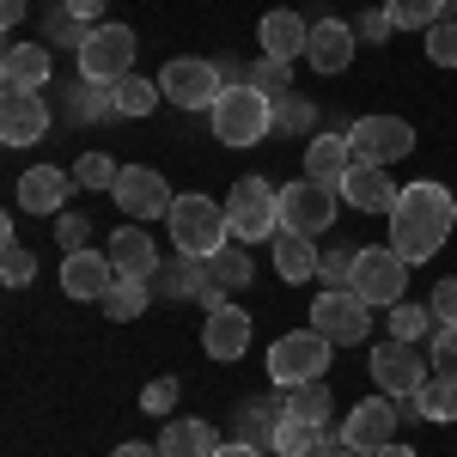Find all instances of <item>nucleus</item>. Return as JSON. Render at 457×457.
Here are the masks:
<instances>
[{
  "label": "nucleus",
  "instance_id": "obj_1",
  "mask_svg": "<svg viewBox=\"0 0 457 457\" xmlns=\"http://www.w3.org/2000/svg\"><path fill=\"white\" fill-rule=\"evenodd\" d=\"M452 232H457V195L452 189L433 183V177L403 183V195H396V208H390V250H396L403 262H427V256L445 250Z\"/></svg>",
  "mask_w": 457,
  "mask_h": 457
},
{
  "label": "nucleus",
  "instance_id": "obj_2",
  "mask_svg": "<svg viewBox=\"0 0 457 457\" xmlns=\"http://www.w3.org/2000/svg\"><path fill=\"white\" fill-rule=\"evenodd\" d=\"M165 226H171V245L183 250V256H195V262H208L213 250L232 245L226 202H213V195H177L171 213H165Z\"/></svg>",
  "mask_w": 457,
  "mask_h": 457
},
{
  "label": "nucleus",
  "instance_id": "obj_3",
  "mask_svg": "<svg viewBox=\"0 0 457 457\" xmlns=\"http://www.w3.org/2000/svg\"><path fill=\"white\" fill-rule=\"evenodd\" d=\"M208 122H213V141L256 146V141H269V129H275V98L256 92V86H226L220 104L208 110Z\"/></svg>",
  "mask_w": 457,
  "mask_h": 457
},
{
  "label": "nucleus",
  "instance_id": "obj_4",
  "mask_svg": "<svg viewBox=\"0 0 457 457\" xmlns=\"http://www.w3.org/2000/svg\"><path fill=\"white\" fill-rule=\"evenodd\" d=\"M226 220H232V238L238 245L281 238V189L269 177H238L232 195H226Z\"/></svg>",
  "mask_w": 457,
  "mask_h": 457
},
{
  "label": "nucleus",
  "instance_id": "obj_5",
  "mask_svg": "<svg viewBox=\"0 0 457 457\" xmlns=\"http://www.w3.org/2000/svg\"><path fill=\"white\" fill-rule=\"evenodd\" d=\"M329 353H336V342H329L323 329H293V336H281V342L269 348V378H275L281 390L329 378Z\"/></svg>",
  "mask_w": 457,
  "mask_h": 457
},
{
  "label": "nucleus",
  "instance_id": "obj_6",
  "mask_svg": "<svg viewBox=\"0 0 457 457\" xmlns=\"http://www.w3.org/2000/svg\"><path fill=\"white\" fill-rule=\"evenodd\" d=\"M135 49H141L135 25H116V19L92 25L86 49H79V79H98V86H116V79H129V73H135Z\"/></svg>",
  "mask_w": 457,
  "mask_h": 457
},
{
  "label": "nucleus",
  "instance_id": "obj_7",
  "mask_svg": "<svg viewBox=\"0 0 457 457\" xmlns=\"http://www.w3.org/2000/svg\"><path fill=\"white\" fill-rule=\"evenodd\" d=\"M348 293H360L372 312H378V305L390 312V305H403V293H409V262L390 245L360 250V256H353V275H348Z\"/></svg>",
  "mask_w": 457,
  "mask_h": 457
},
{
  "label": "nucleus",
  "instance_id": "obj_8",
  "mask_svg": "<svg viewBox=\"0 0 457 457\" xmlns=\"http://www.w3.org/2000/svg\"><path fill=\"white\" fill-rule=\"evenodd\" d=\"M336 208H342V189L336 183H317V177H299V183H281V232H336Z\"/></svg>",
  "mask_w": 457,
  "mask_h": 457
},
{
  "label": "nucleus",
  "instance_id": "obj_9",
  "mask_svg": "<svg viewBox=\"0 0 457 457\" xmlns=\"http://www.w3.org/2000/svg\"><path fill=\"white\" fill-rule=\"evenodd\" d=\"M159 92H165V104H177V110H213L220 92H226V73H220V62L177 55V62L159 68Z\"/></svg>",
  "mask_w": 457,
  "mask_h": 457
},
{
  "label": "nucleus",
  "instance_id": "obj_10",
  "mask_svg": "<svg viewBox=\"0 0 457 457\" xmlns=\"http://www.w3.org/2000/svg\"><path fill=\"white\" fill-rule=\"evenodd\" d=\"M312 329H323L336 348H360L366 329H372V305L360 293H348V287H323L312 299Z\"/></svg>",
  "mask_w": 457,
  "mask_h": 457
},
{
  "label": "nucleus",
  "instance_id": "obj_11",
  "mask_svg": "<svg viewBox=\"0 0 457 457\" xmlns=\"http://www.w3.org/2000/svg\"><path fill=\"white\" fill-rule=\"evenodd\" d=\"M348 146L360 165H396V159H409L415 153V129L403 122V116H360L348 129Z\"/></svg>",
  "mask_w": 457,
  "mask_h": 457
},
{
  "label": "nucleus",
  "instance_id": "obj_12",
  "mask_svg": "<svg viewBox=\"0 0 457 457\" xmlns=\"http://www.w3.org/2000/svg\"><path fill=\"white\" fill-rule=\"evenodd\" d=\"M110 202L122 208V220H135V226H146V220H165L171 213V183L153 171V165H122V177H116V189H110Z\"/></svg>",
  "mask_w": 457,
  "mask_h": 457
},
{
  "label": "nucleus",
  "instance_id": "obj_13",
  "mask_svg": "<svg viewBox=\"0 0 457 457\" xmlns=\"http://www.w3.org/2000/svg\"><path fill=\"white\" fill-rule=\"evenodd\" d=\"M372 378H378V396H390V403H403V396H415V390L427 385V360L415 353V342H378L372 348Z\"/></svg>",
  "mask_w": 457,
  "mask_h": 457
},
{
  "label": "nucleus",
  "instance_id": "obj_14",
  "mask_svg": "<svg viewBox=\"0 0 457 457\" xmlns=\"http://www.w3.org/2000/svg\"><path fill=\"white\" fill-rule=\"evenodd\" d=\"M396 421H403V415H396V403H390V396H366L348 421H342V433H336V439H342L348 452L372 457V452H385L390 439H396Z\"/></svg>",
  "mask_w": 457,
  "mask_h": 457
},
{
  "label": "nucleus",
  "instance_id": "obj_15",
  "mask_svg": "<svg viewBox=\"0 0 457 457\" xmlns=\"http://www.w3.org/2000/svg\"><path fill=\"white\" fill-rule=\"evenodd\" d=\"M49 135V98L43 92H0V141L31 146Z\"/></svg>",
  "mask_w": 457,
  "mask_h": 457
},
{
  "label": "nucleus",
  "instance_id": "obj_16",
  "mask_svg": "<svg viewBox=\"0 0 457 457\" xmlns=\"http://www.w3.org/2000/svg\"><path fill=\"white\" fill-rule=\"evenodd\" d=\"M110 287H116V262H110V250H73L62 256V293L68 299H104Z\"/></svg>",
  "mask_w": 457,
  "mask_h": 457
},
{
  "label": "nucleus",
  "instance_id": "obj_17",
  "mask_svg": "<svg viewBox=\"0 0 457 457\" xmlns=\"http://www.w3.org/2000/svg\"><path fill=\"white\" fill-rule=\"evenodd\" d=\"M49 73H55V49L49 43H6V55H0L6 92H43Z\"/></svg>",
  "mask_w": 457,
  "mask_h": 457
},
{
  "label": "nucleus",
  "instance_id": "obj_18",
  "mask_svg": "<svg viewBox=\"0 0 457 457\" xmlns=\"http://www.w3.org/2000/svg\"><path fill=\"white\" fill-rule=\"evenodd\" d=\"M353 43H360V31H353L348 19H336V12H329V19H317V25H312L305 62H312V68L329 79V73H342V68L353 62Z\"/></svg>",
  "mask_w": 457,
  "mask_h": 457
},
{
  "label": "nucleus",
  "instance_id": "obj_19",
  "mask_svg": "<svg viewBox=\"0 0 457 457\" xmlns=\"http://www.w3.org/2000/svg\"><path fill=\"white\" fill-rule=\"evenodd\" d=\"M73 189H79L73 171H62V165H31V171L19 177V208L25 213H68Z\"/></svg>",
  "mask_w": 457,
  "mask_h": 457
},
{
  "label": "nucleus",
  "instance_id": "obj_20",
  "mask_svg": "<svg viewBox=\"0 0 457 457\" xmlns=\"http://www.w3.org/2000/svg\"><path fill=\"white\" fill-rule=\"evenodd\" d=\"M256 37H262V55L269 62H299L305 55V43H312V19H299L293 6H281V12H262V25H256Z\"/></svg>",
  "mask_w": 457,
  "mask_h": 457
},
{
  "label": "nucleus",
  "instance_id": "obj_21",
  "mask_svg": "<svg viewBox=\"0 0 457 457\" xmlns=\"http://www.w3.org/2000/svg\"><path fill=\"white\" fill-rule=\"evenodd\" d=\"M396 195H403V183H390L385 165H353V171L342 177V202L360 208V213H385V220H390Z\"/></svg>",
  "mask_w": 457,
  "mask_h": 457
},
{
  "label": "nucleus",
  "instance_id": "obj_22",
  "mask_svg": "<svg viewBox=\"0 0 457 457\" xmlns=\"http://www.w3.org/2000/svg\"><path fill=\"white\" fill-rule=\"evenodd\" d=\"M202 348H208V360H238V353L250 348V312H238V305H226V312H208V323H202Z\"/></svg>",
  "mask_w": 457,
  "mask_h": 457
},
{
  "label": "nucleus",
  "instance_id": "obj_23",
  "mask_svg": "<svg viewBox=\"0 0 457 457\" xmlns=\"http://www.w3.org/2000/svg\"><path fill=\"white\" fill-rule=\"evenodd\" d=\"M110 262H116V275L153 281V275H159V250H153V232H141L135 220H129L122 232H110Z\"/></svg>",
  "mask_w": 457,
  "mask_h": 457
},
{
  "label": "nucleus",
  "instance_id": "obj_24",
  "mask_svg": "<svg viewBox=\"0 0 457 457\" xmlns=\"http://www.w3.org/2000/svg\"><path fill=\"white\" fill-rule=\"evenodd\" d=\"M281 421H287V403H281V396H250L245 409H238V433H232V439H245V445H256V452H275Z\"/></svg>",
  "mask_w": 457,
  "mask_h": 457
},
{
  "label": "nucleus",
  "instance_id": "obj_25",
  "mask_svg": "<svg viewBox=\"0 0 457 457\" xmlns=\"http://www.w3.org/2000/svg\"><path fill=\"white\" fill-rule=\"evenodd\" d=\"M360 159H353L348 135H312L305 141V177H317V183H336L342 189V177L353 171Z\"/></svg>",
  "mask_w": 457,
  "mask_h": 457
},
{
  "label": "nucleus",
  "instance_id": "obj_26",
  "mask_svg": "<svg viewBox=\"0 0 457 457\" xmlns=\"http://www.w3.org/2000/svg\"><path fill=\"white\" fill-rule=\"evenodd\" d=\"M159 452L165 457H213L220 452V433L208 421H195V415L189 421H165L159 427Z\"/></svg>",
  "mask_w": 457,
  "mask_h": 457
},
{
  "label": "nucleus",
  "instance_id": "obj_27",
  "mask_svg": "<svg viewBox=\"0 0 457 457\" xmlns=\"http://www.w3.org/2000/svg\"><path fill=\"white\" fill-rule=\"evenodd\" d=\"M317 262H323L317 238H305V232H281L275 238V275L281 281H317Z\"/></svg>",
  "mask_w": 457,
  "mask_h": 457
},
{
  "label": "nucleus",
  "instance_id": "obj_28",
  "mask_svg": "<svg viewBox=\"0 0 457 457\" xmlns=\"http://www.w3.org/2000/svg\"><path fill=\"white\" fill-rule=\"evenodd\" d=\"M202 281H208V262H195V256H183V250H177L171 262H159L153 293H159V299H195Z\"/></svg>",
  "mask_w": 457,
  "mask_h": 457
},
{
  "label": "nucleus",
  "instance_id": "obj_29",
  "mask_svg": "<svg viewBox=\"0 0 457 457\" xmlns=\"http://www.w3.org/2000/svg\"><path fill=\"white\" fill-rule=\"evenodd\" d=\"M208 281H220L226 293H245V287L256 281V262H250V245H238V238H232L226 250H213V256H208Z\"/></svg>",
  "mask_w": 457,
  "mask_h": 457
},
{
  "label": "nucleus",
  "instance_id": "obj_30",
  "mask_svg": "<svg viewBox=\"0 0 457 457\" xmlns=\"http://www.w3.org/2000/svg\"><path fill=\"white\" fill-rule=\"evenodd\" d=\"M98 305H104V317H110V323H135V317H141L146 305H153V281L116 275V287H110V293L98 299Z\"/></svg>",
  "mask_w": 457,
  "mask_h": 457
},
{
  "label": "nucleus",
  "instance_id": "obj_31",
  "mask_svg": "<svg viewBox=\"0 0 457 457\" xmlns=\"http://www.w3.org/2000/svg\"><path fill=\"white\" fill-rule=\"evenodd\" d=\"M323 445H329V427H317V421H305V415L287 409L281 433H275V452H281V457H317Z\"/></svg>",
  "mask_w": 457,
  "mask_h": 457
},
{
  "label": "nucleus",
  "instance_id": "obj_32",
  "mask_svg": "<svg viewBox=\"0 0 457 457\" xmlns=\"http://www.w3.org/2000/svg\"><path fill=\"white\" fill-rule=\"evenodd\" d=\"M110 98H116V116H153V110L165 104V92H159V79H141V73H129V79H116V86H110Z\"/></svg>",
  "mask_w": 457,
  "mask_h": 457
},
{
  "label": "nucleus",
  "instance_id": "obj_33",
  "mask_svg": "<svg viewBox=\"0 0 457 457\" xmlns=\"http://www.w3.org/2000/svg\"><path fill=\"white\" fill-rule=\"evenodd\" d=\"M415 415H421V421H457V378H439V372H433V378H427L421 390H415Z\"/></svg>",
  "mask_w": 457,
  "mask_h": 457
},
{
  "label": "nucleus",
  "instance_id": "obj_34",
  "mask_svg": "<svg viewBox=\"0 0 457 457\" xmlns=\"http://www.w3.org/2000/svg\"><path fill=\"white\" fill-rule=\"evenodd\" d=\"M385 12H390V25H396V31H421L427 37L439 19H445V0H390Z\"/></svg>",
  "mask_w": 457,
  "mask_h": 457
},
{
  "label": "nucleus",
  "instance_id": "obj_35",
  "mask_svg": "<svg viewBox=\"0 0 457 457\" xmlns=\"http://www.w3.org/2000/svg\"><path fill=\"white\" fill-rule=\"evenodd\" d=\"M287 409H293V415H305V421H317V427H329V415H336V396H329V385H323V378H312V385L287 390Z\"/></svg>",
  "mask_w": 457,
  "mask_h": 457
},
{
  "label": "nucleus",
  "instance_id": "obj_36",
  "mask_svg": "<svg viewBox=\"0 0 457 457\" xmlns=\"http://www.w3.org/2000/svg\"><path fill=\"white\" fill-rule=\"evenodd\" d=\"M86 37H92V25H79L68 6H55V12L43 19V43H49V49H73V55H79V49H86Z\"/></svg>",
  "mask_w": 457,
  "mask_h": 457
},
{
  "label": "nucleus",
  "instance_id": "obj_37",
  "mask_svg": "<svg viewBox=\"0 0 457 457\" xmlns=\"http://www.w3.org/2000/svg\"><path fill=\"white\" fill-rule=\"evenodd\" d=\"M116 177H122V165L110 153H79L73 159V183L79 189H116Z\"/></svg>",
  "mask_w": 457,
  "mask_h": 457
},
{
  "label": "nucleus",
  "instance_id": "obj_38",
  "mask_svg": "<svg viewBox=\"0 0 457 457\" xmlns=\"http://www.w3.org/2000/svg\"><path fill=\"white\" fill-rule=\"evenodd\" d=\"M427 329H439L427 305H409V299H403V305H390V336H396V342H421Z\"/></svg>",
  "mask_w": 457,
  "mask_h": 457
},
{
  "label": "nucleus",
  "instance_id": "obj_39",
  "mask_svg": "<svg viewBox=\"0 0 457 457\" xmlns=\"http://www.w3.org/2000/svg\"><path fill=\"white\" fill-rule=\"evenodd\" d=\"M31 275H37V256L19 245V238H0V281H6V287H25Z\"/></svg>",
  "mask_w": 457,
  "mask_h": 457
},
{
  "label": "nucleus",
  "instance_id": "obj_40",
  "mask_svg": "<svg viewBox=\"0 0 457 457\" xmlns=\"http://www.w3.org/2000/svg\"><path fill=\"white\" fill-rule=\"evenodd\" d=\"M73 116H79V122H104V116H116V98H110V86L86 79V92H73Z\"/></svg>",
  "mask_w": 457,
  "mask_h": 457
},
{
  "label": "nucleus",
  "instance_id": "obj_41",
  "mask_svg": "<svg viewBox=\"0 0 457 457\" xmlns=\"http://www.w3.org/2000/svg\"><path fill=\"white\" fill-rule=\"evenodd\" d=\"M250 86H256V92H269V98H287V86H293V68L262 55V62H250Z\"/></svg>",
  "mask_w": 457,
  "mask_h": 457
},
{
  "label": "nucleus",
  "instance_id": "obj_42",
  "mask_svg": "<svg viewBox=\"0 0 457 457\" xmlns=\"http://www.w3.org/2000/svg\"><path fill=\"white\" fill-rule=\"evenodd\" d=\"M427 62L433 68H457V19H439L427 31Z\"/></svg>",
  "mask_w": 457,
  "mask_h": 457
},
{
  "label": "nucleus",
  "instance_id": "obj_43",
  "mask_svg": "<svg viewBox=\"0 0 457 457\" xmlns=\"http://www.w3.org/2000/svg\"><path fill=\"white\" fill-rule=\"evenodd\" d=\"M427 360H433V372H439V378H457V323L433 329V348H427Z\"/></svg>",
  "mask_w": 457,
  "mask_h": 457
},
{
  "label": "nucleus",
  "instance_id": "obj_44",
  "mask_svg": "<svg viewBox=\"0 0 457 457\" xmlns=\"http://www.w3.org/2000/svg\"><path fill=\"white\" fill-rule=\"evenodd\" d=\"M353 256H360V250H348V245H329V250H323V262H317V275H323L329 287H348V275H353Z\"/></svg>",
  "mask_w": 457,
  "mask_h": 457
},
{
  "label": "nucleus",
  "instance_id": "obj_45",
  "mask_svg": "<svg viewBox=\"0 0 457 457\" xmlns=\"http://www.w3.org/2000/svg\"><path fill=\"white\" fill-rule=\"evenodd\" d=\"M86 238H92V220H79V213H55V245L68 250V256H73V250H92Z\"/></svg>",
  "mask_w": 457,
  "mask_h": 457
},
{
  "label": "nucleus",
  "instance_id": "obj_46",
  "mask_svg": "<svg viewBox=\"0 0 457 457\" xmlns=\"http://www.w3.org/2000/svg\"><path fill=\"white\" fill-rule=\"evenodd\" d=\"M177 385H183V378H153V385L141 390V409L146 415H171L177 409Z\"/></svg>",
  "mask_w": 457,
  "mask_h": 457
},
{
  "label": "nucleus",
  "instance_id": "obj_47",
  "mask_svg": "<svg viewBox=\"0 0 457 457\" xmlns=\"http://www.w3.org/2000/svg\"><path fill=\"white\" fill-rule=\"evenodd\" d=\"M427 312H433V323H439V329H445V323H457V275H452V281H439V287H433Z\"/></svg>",
  "mask_w": 457,
  "mask_h": 457
},
{
  "label": "nucleus",
  "instance_id": "obj_48",
  "mask_svg": "<svg viewBox=\"0 0 457 457\" xmlns=\"http://www.w3.org/2000/svg\"><path fill=\"white\" fill-rule=\"evenodd\" d=\"M353 31L366 37V43H385L396 25H390V12H378V6H372V12H360V19H353Z\"/></svg>",
  "mask_w": 457,
  "mask_h": 457
},
{
  "label": "nucleus",
  "instance_id": "obj_49",
  "mask_svg": "<svg viewBox=\"0 0 457 457\" xmlns=\"http://www.w3.org/2000/svg\"><path fill=\"white\" fill-rule=\"evenodd\" d=\"M195 305H202V312H226V305H232V293H226L220 281H202V293H195Z\"/></svg>",
  "mask_w": 457,
  "mask_h": 457
},
{
  "label": "nucleus",
  "instance_id": "obj_50",
  "mask_svg": "<svg viewBox=\"0 0 457 457\" xmlns=\"http://www.w3.org/2000/svg\"><path fill=\"white\" fill-rule=\"evenodd\" d=\"M79 25H104V0H62Z\"/></svg>",
  "mask_w": 457,
  "mask_h": 457
},
{
  "label": "nucleus",
  "instance_id": "obj_51",
  "mask_svg": "<svg viewBox=\"0 0 457 457\" xmlns=\"http://www.w3.org/2000/svg\"><path fill=\"white\" fill-rule=\"evenodd\" d=\"M281 122H287V129H312V104H299V98H281Z\"/></svg>",
  "mask_w": 457,
  "mask_h": 457
},
{
  "label": "nucleus",
  "instance_id": "obj_52",
  "mask_svg": "<svg viewBox=\"0 0 457 457\" xmlns=\"http://www.w3.org/2000/svg\"><path fill=\"white\" fill-rule=\"evenodd\" d=\"M25 12H31V0H0V25H6V31H19Z\"/></svg>",
  "mask_w": 457,
  "mask_h": 457
},
{
  "label": "nucleus",
  "instance_id": "obj_53",
  "mask_svg": "<svg viewBox=\"0 0 457 457\" xmlns=\"http://www.w3.org/2000/svg\"><path fill=\"white\" fill-rule=\"evenodd\" d=\"M213 457H269V452H256V445H245V439H232V445H220Z\"/></svg>",
  "mask_w": 457,
  "mask_h": 457
},
{
  "label": "nucleus",
  "instance_id": "obj_54",
  "mask_svg": "<svg viewBox=\"0 0 457 457\" xmlns=\"http://www.w3.org/2000/svg\"><path fill=\"white\" fill-rule=\"evenodd\" d=\"M110 457H165V452H159V445H116Z\"/></svg>",
  "mask_w": 457,
  "mask_h": 457
},
{
  "label": "nucleus",
  "instance_id": "obj_55",
  "mask_svg": "<svg viewBox=\"0 0 457 457\" xmlns=\"http://www.w3.org/2000/svg\"><path fill=\"white\" fill-rule=\"evenodd\" d=\"M372 457H415V445H403V439H390L385 452H372Z\"/></svg>",
  "mask_w": 457,
  "mask_h": 457
},
{
  "label": "nucleus",
  "instance_id": "obj_56",
  "mask_svg": "<svg viewBox=\"0 0 457 457\" xmlns=\"http://www.w3.org/2000/svg\"><path fill=\"white\" fill-rule=\"evenodd\" d=\"M317 457H360V452H348V445L336 439V445H323V452H317Z\"/></svg>",
  "mask_w": 457,
  "mask_h": 457
},
{
  "label": "nucleus",
  "instance_id": "obj_57",
  "mask_svg": "<svg viewBox=\"0 0 457 457\" xmlns=\"http://www.w3.org/2000/svg\"><path fill=\"white\" fill-rule=\"evenodd\" d=\"M55 6H62V0H55Z\"/></svg>",
  "mask_w": 457,
  "mask_h": 457
}]
</instances>
